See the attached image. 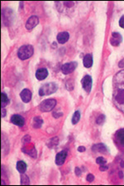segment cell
<instances>
[{
    "label": "cell",
    "instance_id": "30bf717a",
    "mask_svg": "<svg viewBox=\"0 0 124 186\" xmlns=\"http://www.w3.org/2000/svg\"><path fill=\"white\" fill-rule=\"evenodd\" d=\"M67 157V150H61L55 156V164L57 165H62L65 161Z\"/></svg>",
    "mask_w": 124,
    "mask_h": 186
},
{
    "label": "cell",
    "instance_id": "44dd1931",
    "mask_svg": "<svg viewBox=\"0 0 124 186\" xmlns=\"http://www.w3.org/2000/svg\"><path fill=\"white\" fill-rule=\"evenodd\" d=\"M30 184V180H29V178L27 176V174H21V184Z\"/></svg>",
    "mask_w": 124,
    "mask_h": 186
},
{
    "label": "cell",
    "instance_id": "9c48e42d",
    "mask_svg": "<svg viewBox=\"0 0 124 186\" xmlns=\"http://www.w3.org/2000/svg\"><path fill=\"white\" fill-rule=\"evenodd\" d=\"M10 121L12 124L18 126H23L25 125V119L20 115H12L10 118Z\"/></svg>",
    "mask_w": 124,
    "mask_h": 186
},
{
    "label": "cell",
    "instance_id": "3957f363",
    "mask_svg": "<svg viewBox=\"0 0 124 186\" xmlns=\"http://www.w3.org/2000/svg\"><path fill=\"white\" fill-rule=\"evenodd\" d=\"M58 85L55 82L45 83L41 86L39 89V95L41 97L43 96H48V95L53 94L57 91Z\"/></svg>",
    "mask_w": 124,
    "mask_h": 186
},
{
    "label": "cell",
    "instance_id": "5b68a950",
    "mask_svg": "<svg viewBox=\"0 0 124 186\" xmlns=\"http://www.w3.org/2000/svg\"><path fill=\"white\" fill-rule=\"evenodd\" d=\"M78 66V63L75 61H71V62H68V63H65L62 65L61 67V72L64 75H68V74L71 73L74 71L75 70V68Z\"/></svg>",
    "mask_w": 124,
    "mask_h": 186
},
{
    "label": "cell",
    "instance_id": "83f0119b",
    "mask_svg": "<svg viewBox=\"0 0 124 186\" xmlns=\"http://www.w3.org/2000/svg\"><path fill=\"white\" fill-rule=\"evenodd\" d=\"M30 140H31L30 136H29V135H26V136H24V137L22 138V142L24 144H27L30 141Z\"/></svg>",
    "mask_w": 124,
    "mask_h": 186
},
{
    "label": "cell",
    "instance_id": "7c38bea8",
    "mask_svg": "<svg viewBox=\"0 0 124 186\" xmlns=\"http://www.w3.org/2000/svg\"><path fill=\"white\" fill-rule=\"evenodd\" d=\"M48 76V71L46 68H40L36 72V78L39 81L45 80Z\"/></svg>",
    "mask_w": 124,
    "mask_h": 186
},
{
    "label": "cell",
    "instance_id": "7a4b0ae2",
    "mask_svg": "<svg viewBox=\"0 0 124 186\" xmlns=\"http://www.w3.org/2000/svg\"><path fill=\"white\" fill-rule=\"evenodd\" d=\"M34 48L32 45H23L18 51V57L22 61L27 60L33 55Z\"/></svg>",
    "mask_w": 124,
    "mask_h": 186
},
{
    "label": "cell",
    "instance_id": "d6986e66",
    "mask_svg": "<svg viewBox=\"0 0 124 186\" xmlns=\"http://www.w3.org/2000/svg\"><path fill=\"white\" fill-rule=\"evenodd\" d=\"M8 97L6 93L5 92H2L1 93V107H2V108H4V107H6L7 105L8 104Z\"/></svg>",
    "mask_w": 124,
    "mask_h": 186
},
{
    "label": "cell",
    "instance_id": "7402d4cb",
    "mask_svg": "<svg viewBox=\"0 0 124 186\" xmlns=\"http://www.w3.org/2000/svg\"><path fill=\"white\" fill-rule=\"evenodd\" d=\"M104 121H105V116L103 114L98 116L97 119H96V123L98 125H102Z\"/></svg>",
    "mask_w": 124,
    "mask_h": 186
},
{
    "label": "cell",
    "instance_id": "1f68e13d",
    "mask_svg": "<svg viewBox=\"0 0 124 186\" xmlns=\"http://www.w3.org/2000/svg\"><path fill=\"white\" fill-rule=\"evenodd\" d=\"M85 150H86V149H85V146H80L78 147V151H79V152H85Z\"/></svg>",
    "mask_w": 124,
    "mask_h": 186
},
{
    "label": "cell",
    "instance_id": "ffe728a7",
    "mask_svg": "<svg viewBox=\"0 0 124 186\" xmlns=\"http://www.w3.org/2000/svg\"><path fill=\"white\" fill-rule=\"evenodd\" d=\"M80 120V113L79 111H76L74 113V115L72 116V119H71V122H72L73 125H75Z\"/></svg>",
    "mask_w": 124,
    "mask_h": 186
},
{
    "label": "cell",
    "instance_id": "74e56055",
    "mask_svg": "<svg viewBox=\"0 0 124 186\" xmlns=\"http://www.w3.org/2000/svg\"><path fill=\"white\" fill-rule=\"evenodd\" d=\"M22 4H23V3H22V2H20V8H21V9L23 8V7H22Z\"/></svg>",
    "mask_w": 124,
    "mask_h": 186
},
{
    "label": "cell",
    "instance_id": "f546056e",
    "mask_svg": "<svg viewBox=\"0 0 124 186\" xmlns=\"http://www.w3.org/2000/svg\"><path fill=\"white\" fill-rule=\"evenodd\" d=\"M108 169H109V166H108V165H102L99 167V170L100 171H106V170H108Z\"/></svg>",
    "mask_w": 124,
    "mask_h": 186
},
{
    "label": "cell",
    "instance_id": "9a60e30c",
    "mask_svg": "<svg viewBox=\"0 0 124 186\" xmlns=\"http://www.w3.org/2000/svg\"><path fill=\"white\" fill-rule=\"evenodd\" d=\"M92 149H93L94 151H95V152L102 153V154H104V153L108 152V149H107L106 146L102 143L94 145V146L92 147Z\"/></svg>",
    "mask_w": 124,
    "mask_h": 186
},
{
    "label": "cell",
    "instance_id": "e575fe53",
    "mask_svg": "<svg viewBox=\"0 0 124 186\" xmlns=\"http://www.w3.org/2000/svg\"><path fill=\"white\" fill-rule=\"evenodd\" d=\"M6 116V110H4V108H2V117H4Z\"/></svg>",
    "mask_w": 124,
    "mask_h": 186
},
{
    "label": "cell",
    "instance_id": "8992f818",
    "mask_svg": "<svg viewBox=\"0 0 124 186\" xmlns=\"http://www.w3.org/2000/svg\"><path fill=\"white\" fill-rule=\"evenodd\" d=\"M83 88L85 89V91L87 93H89L92 89V85H93V81H92V77L89 75H85L81 81Z\"/></svg>",
    "mask_w": 124,
    "mask_h": 186
},
{
    "label": "cell",
    "instance_id": "8fae6325",
    "mask_svg": "<svg viewBox=\"0 0 124 186\" xmlns=\"http://www.w3.org/2000/svg\"><path fill=\"white\" fill-rule=\"evenodd\" d=\"M32 92L28 89H23L20 93V97H21L22 101L25 103H28L32 100Z\"/></svg>",
    "mask_w": 124,
    "mask_h": 186
},
{
    "label": "cell",
    "instance_id": "484cf974",
    "mask_svg": "<svg viewBox=\"0 0 124 186\" xmlns=\"http://www.w3.org/2000/svg\"><path fill=\"white\" fill-rule=\"evenodd\" d=\"M86 180H87V181H88V182H93V181L94 180V174H89L88 175H87V177H86Z\"/></svg>",
    "mask_w": 124,
    "mask_h": 186
},
{
    "label": "cell",
    "instance_id": "4dcf8cb0",
    "mask_svg": "<svg viewBox=\"0 0 124 186\" xmlns=\"http://www.w3.org/2000/svg\"><path fill=\"white\" fill-rule=\"evenodd\" d=\"M75 174L77 176H80V175H81V170H80L79 168L76 167L75 169Z\"/></svg>",
    "mask_w": 124,
    "mask_h": 186
},
{
    "label": "cell",
    "instance_id": "4fadbf2b",
    "mask_svg": "<svg viewBox=\"0 0 124 186\" xmlns=\"http://www.w3.org/2000/svg\"><path fill=\"white\" fill-rule=\"evenodd\" d=\"M69 38H70V35L67 32H61L60 33H58L57 37H56L57 42L60 44H65V43H67Z\"/></svg>",
    "mask_w": 124,
    "mask_h": 186
},
{
    "label": "cell",
    "instance_id": "cb8c5ba5",
    "mask_svg": "<svg viewBox=\"0 0 124 186\" xmlns=\"http://www.w3.org/2000/svg\"><path fill=\"white\" fill-rule=\"evenodd\" d=\"M96 163H97L98 165H106L107 163V160L106 159H104L103 157H98L97 159H96Z\"/></svg>",
    "mask_w": 124,
    "mask_h": 186
},
{
    "label": "cell",
    "instance_id": "603a6c76",
    "mask_svg": "<svg viewBox=\"0 0 124 186\" xmlns=\"http://www.w3.org/2000/svg\"><path fill=\"white\" fill-rule=\"evenodd\" d=\"M66 88L69 91H72L74 89V82L71 79H69L66 82Z\"/></svg>",
    "mask_w": 124,
    "mask_h": 186
},
{
    "label": "cell",
    "instance_id": "f1b7e54d",
    "mask_svg": "<svg viewBox=\"0 0 124 186\" xmlns=\"http://www.w3.org/2000/svg\"><path fill=\"white\" fill-rule=\"evenodd\" d=\"M74 4H75L74 2H65V3H64V5L67 7V8H71V7H73Z\"/></svg>",
    "mask_w": 124,
    "mask_h": 186
},
{
    "label": "cell",
    "instance_id": "ba28073f",
    "mask_svg": "<svg viewBox=\"0 0 124 186\" xmlns=\"http://www.w3.org/2000/svg\"><path fill=\"white\" fill-rule=\"evenodd\" d=\"M38 23H39V19L36 16H32L27 21L26 28H27V30H32L35 27H36Z\"/></svg>",
    "mask_w": 124,
    "mask_h": 186
},
{
    "label": "cell",
    "instance_id": "8d00e7d4",
    "mask_svg": "<svg viewBox=\"0 0 124 186\" xmlns=\"http://www.w3.org/2000/svg\"><path fill=\"white\" fill-rule=\"evenodd\" d=\"M121 166L122 168H124V161H123V160H122V161H121Z\"/></svg>",
    "mask_w": 124,
    "mask_h": 186
},
{
    "label": "cell",
    "instance_id": "2e32d148",
    "mask_svg": "<svg viewBox=\"0 0 124 186\" xmlns=\"http://www.w3.org/2000/svg\"><path fill=\"white\" fill-rule=\"evenodd\" d=\"M116 139L119 145L124 147V129H121L117 131L116 133Z\"/></svg>",
    "mask_w": 124,
    "mask_h": 186
},
{
    "label": "cell",
    "instance_id": "e0dca14e",
    "mask_svg": "<svg viewBox=\"0 0 124 186\" xmlns=\"http://www.w3.org/2000/svg\"><path fill=\"white\" fill-rule=\"evenodd\" d=\"M17 170L20 174H23L27 170V164L22 160H19L17 162Z\"/></svg>",
    "mask_w": 124,
    "mask_h": 186
},
{
    "label": "cell",
    "instance_id": "5bb4252c",
    "mask_svg": "<svg viewBox=\"0 0 124 186\" xmlns=\"http://www.w3.org/2000/svg\"><path fill=\"white\" fill-rule=\"evenodd\" d=\"M83 65L85 68H90L93 66V56L90 53H88L83 58Z\"/></svg>",
    "mask_w": 124,
    "mask_h": 186
},
{
    "label": "cell",
    "instance_id": "277c9868",
    "mask_svg": "<svg viewBox=\"0 0 124 186\" xmlns=\"http://www.w3.org/2000/svg\"><path fill=\"white\" fill-rule=\"evenodd\" d=\"M56 105V101L52 98V99H46L45 101L41 102L39 105V109L42 112H48L51 111L52 109H54V107Z\"/></svg>",
    "mask_w": 124,
    "mask_h": 186
},
{
    "label": "cell",
    "instance_id": "6da1fadb",
    "mask_svg": "<svg viewBox=\"0 0 124 186\" xmlns=\"http://www.w3.org/2000/svg\"><path fill=\"white\" fill-rule=\"evenodd\" d=\"M112 102L116 108L124 113V69L118 72L112 82Z\"/></svg>",
    "mask_w": 124,
    "mask_h": 186
},
{
    "label": "cell",
    "instance_id": "d6a6232c",
    "mask_svg": "<svg viewBox=\"0 0 124 186\" xmlns=\"http://www.w3.org/2000/svg\"><path fill=\"white\" fill-rule=\"evenodd\" d=\"M118 67H120V68H123L124 67V58L123 59H122L121 61H119V63H118Z\"/></svg>",
    "mask_w": 124,
    "mask_h": 186
},
{
    "label": "cell",
    "instance_id": "d590c367",
    "mask_svg": "<svg viewBox=\"0 0 124 186\" xmlns=\"http://www.w3.org/2000/svg\"><path fill=\"white\" fill-rule=\"evenodd\" d=\"M118 176H119L120 179H122V178H123V173H122V171H119V173H118Z\"/></svg>",
    "mask_w": 124,
    "mask_h": 186
},
{
    "label": "cell",
    "instance_id": "836d02e7",
    "mask_svg": "<svg viewBox=\"0 0 124 186\" xmlns=\"http://www.w3.org/2000/svg\"><path fill=\"white\" fill-rule=\"evenodd\" d=\"M62 116H63L62 113H60V114H56V112L53 113V116H54L55 118H59V117H61Z\"/></svg>",
    "mask_w": 124,
    "mask_h": 186
},
{
    "label": "cell",
    "instance_id": "52a82bcc",
    "mask_svg": "<svg viewBox=\"0 0 124 186\" xmlns=\"http://www.w3.org/2000/svg\"><path fill=\"white\" fill-rule=\"evenodd\" d=\"M122 37L121 34L119 33H117V32H113L112 33V36L110 37L109 42L112 46L118 47L122 43Z\"/></svg>",
    "mask_w": 124,
    "mask_h": 186
},
{
    "label": "cell",
    "instance_id": "4316f807",
    "mask_svg": "<svg viewBox=\"0 0 124 186\" xmlns=\"http://www.w3.org/2000/svg\"><path fill=\"white\" fill-rule=\"evenodd\" d=\"M119 26L124 29V15H122L119 19Z\"/></svg>",
    "mask_w": 124,
    "mask_h": 186
},
{
    "label": "cell",
    "instance_id": "d4e9b609",
    "mask_svg": "<svg viewBox=\"0 0 124 186\" xmlns=\"http://www.w3.org/2000/svg\"><path fill=\"white\" fill-rule=\"evenodd\" d=\"M58 142H59V139H58L57 137L52 138V139H51V144L48 145L49 147H50V148H52V147H53L54 146H56V145L58 144Z\"/></svg>",
    "mask_w": 124,
    "mask_h": 186
},
{
    "label": "cell",
    "instance_id": "ac0fdd59",
    "mask_svg": "<svg viewBox=\"0 0 124 186\" xmlns=\"http://www.w3.org/2000/svg\"><path fill=\"white\" fill-rule=\"evenodd\" d=\"M43 123V120L40 117V116H36L34 117L33 121H32V126L35 129H38L42 127Z\"/></svg>",
    "mask_w": 124,
    "mask_h": 186
}]
</instances>
